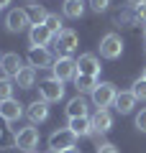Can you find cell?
<instances>
[{
    "label": "cell",
    "mask_w": 146,
    "mask_h": 153,
    "mask_svg": "<svg viewBox=\"0 0 146 153\" xmlns=\"http://www.w3.org/2000/svg\"><path fill=\"white\" fill-rule=\"evenodd\" d=\"M13 84H16V82H13L11 76H0V102L13 100V89H16Z\"/></svg>",
    "instance_id": "cell-23"
},
{
    "label": "cell",
    "mask_w": 146,
    "mask_h": 153,
    "mask_svg": "<svg viewBox=\"0 0 146 153\" xmlns=\"http://www.w3.org/2000/svg\"><path fill=\"white\" fill-rule=\"evenodd\" d=\"M38 97L44 100V102H59V100H64V82H59V79H54V76H49V79H44L41 84H38Z\"/></svg>",
    "instance_id": "cell-5"
},
{
    "label": "cell",
    "mask_w": 146,
    "mask_h": 153,
    "mask_svg": "<svg viewBox=\"0 0 146 153\" xmlns=\"http://www.w3.org/2000/svg\"><path fill=\"white\" fill-rule=\"evenodd\" d=\"M131 92H133V97H136V100H141V102H146V79H144V76L133 82V87H131Z\"/></svg>",
    "instance_id": "cell-24"
},
{
    "label": "cell",
    "mask_w": 146,
    "mask_h": 153,
    "mask_svg": "<svg viewBox=\"0 0 146 153\" xmlns=\"http://www.w3.org/2000/svg\"><path fill=\"white\" fill-rule=\"evenodd\" d=\"M92 128H95V133H108L113 128V115L108 110H97L92 115Z\"/></svg>",
    "instance_id": "cell-18"
},
{
    "label": "cell",
    "mask_w": 146,
    "mask_h": 153,
    "mask_svg": "<svg viewBox=\"0 0 146 153\" xmlns=\"http://www.w3.org/2000/svg\"><path fill=\"white\" fill-rule=\"evenodd\" d=\"M133 18H136V23L146 26V3H144V5H138V8H133Z\"/></svg>",
    "instance_id": "cell-28"
},
{
    "label": "cell",
    "mask_w": 146,
    "mask_h": 153,
    "mask_svg": "<svg viewBox=\"0 0 146 153\" xmlns=\"http://www.w3.org/2000/svg\"><path fill=\"white\" fill-rule=\"evenodd\" d=\"M136 128H138L141 133H146V107L141 110L138 115H136Z\"/></svg>",
    "instance_id": "cell-29"
},
{
    "label": "cell",
    "mask_w": 146,
    "mask_h": 153,
    "mask_svg": "<svg viewBox=\"0 0 146 153\" xmlns=\"http://www.w3.org/2000/svg\"><path fill=\"white\" fill-rule=\"evenodd\" d=\"M36 146H38V130L33 125L21 128V130H18V151L33 153V148H36Z\"/></svg>",
    "instance_id": "cell-9"
},
{
    "label": "cell",
    "mask_w": 146,
    "mask_h": 153,
    "mask_svg": "<svg viewBox=\"0 0 146 153\" xmlns=\"http://www.w3.org/2000/svg\"><path fill=\"white\" fill-rule=\"evenodd\" d=\"M115 97H118V89H115L113 82H100L92 89V105H95L97 110H108L110 105L115 102Z\"/></svg>",
    "instance_id": "cell-2"
},
{
    "label": "cell",
    "mask_w": 146,
    "mask_h": 153,
    "mask_svg": "<svg viewBox=\"0 0 146 153\" xmlns=\"http://www.w3.org/2000/svg\"><path fill=\"white\" fill-rule=\"evenodd\" d=\"M33 153H36V151H33Z\"/></svg>",
    "instance_id": "cell-39"
},
{
    "label": "cell",
    "mask_w": 146,
    "mask_h": 153,
    "mask_svg": "<svg viewBox=\"0 0 146 153\" xmlns=\"http://www.w3.org/2000/svg\"><path fill=\"white\" fill-rule=\"evenodd\" d=\"M46 18H49V13H46V8H44V5H33V8H31V21H33V26H36V23H46Z\"/></svg>",
    "instance_id": "cell-26"
},
{
    "label": "cell",
    "mask_w": 146,
    "mask_h": 153,
    "mask_svg": "<svg viewBox=\"0 0 146 153\" xmlns=\"http://www.w3.org/2000/svg\"><path fill=\"white\" fill-rule=\"evenodd\" d=\"M110 3H113V0H90V8L95 13H105L110 8Z\"/></svg>",
    "instance_id": "cell-27"
},
{
    "label": "cell",
    "mask_w": 146,
    "mask_h": 153,
    "mask_svg": "<svg viewBox=\"0 0 146 153\" xmlns=\"http://www.w3.org/2000/svg\"><path fill=\"white\" fill-rule=\"evenodd\" d=\"M72 82H75V87H77V92H80V94L82 92H90L92 94V89L100 84V82H97V76H87V74H77Z\"/></svg>",
    "instance_id": "cell-21"
},
{
    "label": "cell",
    "mask_w": 146,
    "mask_h": 153,
    "mask_svg": "<svg viewBox=\"0 0 146 153\" xmlns=\"http://www.w3.org/2000/svg\"><path fill=\"white\" fill-rule=\"evenodd\" d=\"M26 117L31 120V125H36V123H44L49 117V102H44V100H36V102H31L26 107Z\"/></svg>",
    "instance_id": "cell-13"
},
{
    "label": "cell",
    "mask_w": 146,
    "mask_h": 153,
    "mask_svg": "<svg viewBox=\"0 0 146 153\" xmlns=\"http://www.w3.org/2000/svg\"><path fill=\"white\" fill-rule=\"evenodd\" d=\"M0 69L5 71V76H16L18 71L23 69L21 56H18L16 51H11V54H3V59H0Z\"/></svg>",
    "instance_id": "cell-15"
},
{
    "label": "cell",
    "mask_w": 146,
    "mask_h": 153,
    "mask_svg": "<svg viewBox=\"0 0 146 153\" xmlns=\"http://www.w3.org/2000/svg\"><path fill=\"white\" fill-rule=\"evenodd\" d=\"M0 148L3 151L18 148V133H13L11 128H0Z\"/></svg>",
    "instance_id": "cell-22"
},
{
    "label": "cell",
    "mask_w": 146,
    "mask_h": 153,
    "mask_svg": "<svg viewBox=\"0 0 146 153\" xmlns=\"http://www.w3.org/2000/svg\"><path fill=\"white\" fill-rule=\"evenodd\" d=\"M51 64H54V59H51V51L49 49H28V66H33V69H49Z\"/></svg>",
    "instance_id": "cell-11"
},
{
    "label": "cell",
    "mask_w": 146,
    "mask_h": 153,
    "mask_svg": "<svg viewBox=\"0 0 146 153\" xmlns=\"http://www.w3.org/2000/svg\"><path fill=\"white\" fill-rule=\"evenodd\" d=\"M31 26H33V21H31V13L28 10H23V8H11V10H8L5 28L11 33H21V31H26V28H31Z\"/></svg>",
    "instance_id": "cell-4"
},
{
    "label": "cell",
    "mask_w": 146,
    "mask_h": 153,
    "mask_svg": "<svg viewBox=\"0 0 146 153\" xmlns=\"http://www.w3.org/2000/svg\"><path fill=\"white\" fill-rule=\"evenodd\" d=\"M64 153H80V151H77V148H69V151H64Z\"/></svg>",
    "instance_id": "cell-33"
},
{
    "label": "cell",
    "mask_w": 146,
    "mask_h": 153,
    "mask_svg": "<svg viewBox=\"0 0 146 153\" xmlns=\"http://www.w3.org/2000/svg\"><path fill=\"white\" fill-rule=\"evenodd\" d=\"M44 26H46L49 31L54 33V36H56L59 31H64V28H62V18L56 16V13H49V18H46V23H44Z\"/></svg>",
    "instance_id": "cell-25"
},
{
    "label": "cell",
    "mask_w": 146,
    "mask_h": 153,
    "mask_svg": "<svg viewBox=\"0 0 146 153\" xmlns=\"http://www.w3.org/2000/svg\"><path fill=\"white\" fill-rule=\"evenodd\" d=\"M0 59H3V54H0Z\"/></svg>",
    "instance_id": "cell-37"
},
{
    "label": "cell",
    "mask_w": 146,
    "mask_h": 153,
    "mask_svg": "<svg viewBox=\"0 0 146 153\" xmlns=\"http://www.w3.org/2000/svg\"><path fill=\"white\" fill-rule=\"evenodd\" d=\"M144 38H146V26H144Z\"/></svg>",
    "instance_id": "cell-35"
},
{
    "label": "cell",
    "mask_w": 146,
    "mask_h": 153,
    "mask_svg": "<svg viewBox=\"0 0 146 153\" xmlns=\"http://www.w3.org/2000/svg\"><path fill=\"white\" fill-rule=\"evenodd\" d=\"M0 10H3V8H0Z\"/></svg>",
    "instance_id": "cell-38"
},
{
    "label": "cell",
    "mask_w": 146,
    "mask_h": 153,
    "mask_svg": "<svg viewBox=\"0 0 146 153\" xmlns=\"http://www.w3.org/2000/svg\"><path fill=\"white\" fill-rule=\"evenodd\" d=\"M80 46V38L72 28H64L54 36V51H56V59H72V54L77 51Z\"/></svg>",
    "instance_id": "cell-1"
},
{
    "label": "cell",
    "mask_w": 146,
    "mask_h": 153,
    "mask_svg": "<svg viewBox=\"0 0 146 153\" xmlns=\"http://www.w3.org/2000/svg\"><path fill=\"white\" fill-rule=\"evenodd\" d=\"M26 3H38V0H26Z\"/></svg>",
    "instance_id": "cell-34"
},
{
    "label": "cell",
    "mask_w": 146,
    "mask_h": 153,
    "mask_svg": "<svg viewBox=\"0 0 146 153\" xmlns=\"http://www.w3.org/2000/svg\"><path fill=\"white\" fill-rule=\"evenodd\" d=\"M23 105L18 102V100H5V102H0V117L5 123H16V120H21L23 117Z\"/></svg>",
    "instance_id": "cell-10"
},
{
    "label": "cell",
    "mask_w": 146,
    "mask_h": 153,
    "mask_svg": "<svg viewBox=\"0 0 146 153\" xmlns=\"http://www.w3.org/2000/svg\"><path fill=\"white\" fill-rule=\"evenodd\" d=\"M67 128H69L77 138H90L92 133H95V128H92V120H90V117H69Z\"/></svg>",
    "instance_id": "cell-14"
},
{
    "label": "cell",
    "mask_w": 146,
    "mask_h": 153,
    "mask_svg": "<svg viewBox=\"0 0 146 153\" xmlns=\"http://www.w3.org/2000/svg\"><path fill=\"white\" fill-rule=\"evenodd\" d=\"M95 153H118V148H115L113 143H103V146H97Z\"/></svg>",
    "instance_id": "cell-30"
},
{
    "label": "cell",
    "mask_w": 146,
    "mask_h": 153,
    "mask_svg": "<svg viewBox=\"0 0 146 153\" xmlns=\"http://www.w3.org/2000/svg\"><path fill=\"white\" fill-rule=\"evenodd\" d=\"M136 102H138V100L133 97V92H118V97H115V110H118L120 115H128V112H133V107H136Z\"/></svg>",
    "instance_id": "cell-17"
},
{
    "label": "cell",
    "mask_w": 146,
    "mask_h": 153,
    "mask_svg": "<svg viewBox=\"0 0 146 153\" xmlns=\"http://www.w3.org/2000/svg\"><path fill=\"white\" fill-rule=\"evenodd\" d=\"M5 5H11V0H0V8H5Z\"/></svg>",
    "instance_id": "cell-32"
},
{
    "label": "cell",
    "mask_w": 146,
    "mask_h": 153,
    "mask_svg": "<svg viewBox=\"0 0 146 153\" xmlns=\"http://www.w3.org/2000/svg\"><path fill=\"white\" fill-rule=\"evenodd\" d=\"M120 54H123V38L118 33H105L100 38V56L113 61V59H120Z\"/></svg>",
    "instance_id": "cell-6"
},
{
    "label": "cell",
    "mask_w": 146,
    "mask_h": 153,
    "mask_svg": "<svg viewBox=\"0 0 146 153\" xmlns=\"http://www.w3.org/2000/svg\"><path fill=\"white\" fill-rule=\"evenodd\" d=\"M144 79H146V69H144Z\"/></svg>",
    "instance_id": "cell-36"
},
{
    "label": "cell",
    "mask_w": 146,
    "mask_h": 153,
    "mask_svg": "<svg viewBox=\"0 0 146 153\" xmlns=\"http://www.w3.org/2000/svg\"><path fill=\"white\" fill-rule=\"evenodd\" d=\"M87 110H90V105H87V100L82 97V94H77V97L69 100V105H67V115H69V117H87Z\"/></svg>",
    "instance_id": "cell-19"
},
{
    "label": "cell",
    "mask_w": 146,
    "mask_h": 153,
    "mask_svg": "<svg viewBox=\"0 0 146 153\" xmlns=\"http://www.w3.org/2000/svg\"><path fill=\"white\" fill-rule=\"evenodd\" d=\"M62 13H64V18H72V21H77V18L85 16V3H82V0H64Z\"/></svg>",
    "instance_id": "cell-20"
},
{
    "label": "cell",
    "mask_w": 146,
    "mask_h": 153,
    "mask_svg": "<svg viewBox=\"0 0 146 153\" xmlns=\"http://www.w3.org/2000/svg\"><path fill=\"white\" fill-rule=\"evenodd\" d=\"M77 74H87V76H97L100 74V61L95 54H82L77 59Z\"/></svg>",
    "instance_id": "cell-12"
},
{
    "label": "cell",
    "mask_w": 146,
    "mask_h": 153,
    "mask_svg": "<svg viewBox=\"0 0 146 153\" xmlns=\"http://www.w3.org/2000/svg\"><path fill=\"white\" fill-rule=\"evenodd\" d=\"M128 3H131V5H133V8H138V5H144L146 0H128Z\"/></svg>",
    "instance_id": "cell-31"
},
{
    "label": "cell",
    "mask_w": 146,
    "mask_h": 153,
    "mask_svg": "<svg viewBox=\"0 0 146 153\" xmlns=\"http://www.w3.org/2000/svg\"><path fill=\"white\" fill-rule=\"evenodd\" d=\"M75 143H77V135L69 128H59V130H54L49 135V148H51V153H64V151H69V148H75Z\"/></svg>",
    "instance_id": "cell-3"
},
{
    "label": "cell",
    "mask_w": 146,
    "mask_h": 153,
    "mask_svg": "<svg viewBox=\"0 0 146 153\" xmlns=\"http://www.w3.org/2000/svg\"><path fill=\"white\" fill-rule=\"evenodd\" d=\"M51 41H54V33L49 31L44 23H36V26L28 28V44H31V49H46Z\"/></svg>",
    "instance_id": "cell-7"
},
{
    "label": "cell",
    "mask_w": 146,
    "mask_h": 153,
    "mask_svg": "<svg viewBox=\"0 0 146 153\" xmlns=\"http://www.w3.org/2000/svg\"><path fill=\"white\" fill-rule=\"evenodd\" d=\"M13 82L21 89H33L36 87V69H33V66H23V69L13 76Z\"/></svg>",
    "instance_id": "cell-16"
},
{
    "label": "cell",
    "mask_w": 146,
    "mask_h": 153,
    "mask_svg": "<svg viewBox=\"0 0 146 153\" xmlns=\"http://www.w3.org/2000/svg\"><path fill=\"white\" fill-rule=\"evenodd\" d=\"M51 76L59 82H69L77 76V59H56L51 64Z\"/></svg>",
    "instance_id": "cell-8"
}]
</instances>
